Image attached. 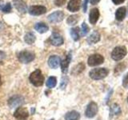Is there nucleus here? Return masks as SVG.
<instances>
[{"label":"nucleus","mask_w":128,"mask_h":120,"mask_svg":"<svg viewBox=\"0 0 128 120\" xmlns=\"http://www.w3.org/2000/svg\"><path fill=\"white\" fill-rule=\"evenodd\" d=\"M30 82L34 86H42L44 83V76L40 69H36L29 76Z\"/></svg>","instance_id":"obj_1"},{"label":"nucleus","mask_w":128,"mask_h":120,"mask_svg":"<svg viewBox=\"0 0 128 120\" xmlns=\"http://www.w3.org/2000/svg\"><path fill=\"white\" fill-rule=\"evenodd\" d=\"M109 74V70L106 68H95L90 71V77L94 80H99L106 78Z\"/></svg>","instance_id":"obj_2"},{"label":"nucleus","mask_w":128,"mask_h":120,"mask_svg":"<svg viewBox=\"0 0 128 120\" xmlns=\"http://www.w3.org/2000/svg\"><path fill=\"white\" fill-rule=\"evenodd\" d=\"M35 58V54L29 50H22L18 54V61L22 63L27 64L32 62Z\"/></svg>","instance_id":"obj_3"},{"label":"nucleus","mask_w":128,"mask_h":120,"mask_svg":"<svg viewBox=\"0 0 128 120\" xmlns=\"http://www.w3.org/2000/svg\"><path fill=\"white\" fill-rule=\"evenodd\" d=\"M127 53L126 48L125 46H117L112 50L111 53V58H113L114 61H119V60L122 59L126 56Z\"/></svg>","instance_id":"obj_4"},{"label":"nucleus","mask_w":128,"mask_h":120,"mask_svg":"<svg viewBox=\"0 0 128 120\" xmlns=\"http://www.w3.org/2000/svg\"><path fill=\"white\" fill-rule=\"evenodd\" d=\"M24 102V98L23 96L19 94H15L11 96V97L8 99V106L10 108H15L18 107L23 104Z\"/></svg>","instance_id":"obj_5"},{"label":"nucleus","mask_w":128,"mask_h":120,"mask_svg":"<svg viewBox=\"0 0 128 120\" xmlns=\"http://www.w3.org/2000/svg\"><path fill=\"white\" fill-rule=\"evenodd\" d=\"M104 62L103 56L99 54H94L89 56L87 60V63L90 66H95L102 64Z\"/></svg>","instance_id":"obj_6"},{"label":"nucleus","mask_w":128,"mask_h":120,"mask_svg":"<svg viewBox=\"0 0 128 120\" xmlns=\"http://www.w3.org/2000/svg\"><path fill=\"white\" fill-rule=\"evenodd\" d=\"M14 117L18 120H26L29 117V111L26 107L18 106L14 111Z\"/></svg>","instance_id":"obj_7"},{"label":"nucleus","mask_w":128,"mask_h":120,"mask_svg":"<svg viewBox=\"0 0 128 120\" xmlns=\"http://www.w3.org/2000/svg\"><path fill=\"white\" fill-rule=\"evenodd\" d=\"M98 113V105L94 102H90L86 106V109L85 111L86 117L91 118H94Z\"/></svg>","instance_id":"obj_8"},{"label":"nucleus","mask_w":128,"mask_h":120,"mask_svg":"<svg viewBox=\"0 0 128 120\" xmlns=\"http://www.w3.org/2000/svg\"><path fill=\"white\" fill-rule=\"evenodd\" d=\"M28 12L29 14L34 16H38L45 14L46 12V8L44 6L41 5H34V6H30L28 8Z\"/></svg>","instance_id":"obj_9"},{"label":"nucleus","mask_w":128,"mask_h":120,"mask_svg":"<svg viewBox=\"0 0 128 120\" xmlns=\"http://www.w3.org/2000/svg\"><path fill=\"white\" fill-rule=\"evenodd\" d=\"M48 20L52 23H57L62 21L64 18V13L62 10H57L48 15Z\"/></svg>","instance_id":"obj_10"},{"label":"nucleus","mask_w":128,"mask_h":120,"mask_svg":"<svg viewBox=\"0 0 128 120\" xmlns=\"http://www.w3.org/2000/svg\"><path fill=\"white\" fill-rule=\"evenodd\" d=\"M50 41L53 46H59L63 44V38L62 37L61 34H59L58 33H56V32H54L50 36Z\"/></svg>","instance_id":"obj_11"},{"label":"nucleus","mask_w":128,"mask_h":120,"mask_svg":"<svg viewBox=\"0 0 128 120\" xmlns=\"http://www.w3.org/2000/svg\"><path fill=\"white\" fill-rule=\"evenodd\" d=\"M82 0H70L67 5V9L70 12L78 11L81 7Z\"/></svg>","instance_id":"obj_12"},{"label":"nucleus","mask_w":128,"mask_h":120,"mask_svg":"<svg viewBox=\"0 0 128 120\" xmlns=\"http://www.w3.org/2000/svg\"><path fill=\"white\" fill-rule=\"evenodd\" d=\"M61 62V58L58 55H51L48 59V65L51 69H57Z\"/></svg>","instance_id":"obj_13"},{"label":"nucleus","mask_w":128,"mask_h":120,"mask_svg":"<svg viewBox=\"0 0 128 120\" xmlns=\"http://www.w3.org/2000/svg\"><path fill=\"white\" fill-rule=\"evenodd\" d=\"M70 60H71V53L70 52V53L66 55V57L63 60H62L61 62H60V64H61V70H62V72L63 74L67 73L68 67H69Z\"/></svg>","instance_id":"obj_14"},{"label":"nucleus","mask_w":128,"mask_h":120,"mask_svg":"<svg viewBox=\"0 0 128 120\" xmlns=\"http://www.w3.org/2000/svg\"><path fill=\"white\" fill-rule=\"evenodd\" d=\"M99 18V10L98 8H93L91 9L90 11V14H89V21L91 24H94L98 22Z\"/></svg>","instance_id":"obj_15"},{"label":"nucleus","mask_w":128,"mask_h":120,"mask_svg":"<svg viewBox=\"0 0 128 120\" xmlns=\"http://www.w3.org/2000/svg\"><path fill=\"white\" fill-rule=\"evenodd\" d=\"M65 120H79L80 114L76 110H71L67 112L64 117Z\"/></svg>","instance_id":"obj_16"},{"label":"nucleus","mask_w":128,"mask_h":120,"mask_svg":"<svg viewBox=\"0 0 128 120\" xmlns=\"http://www.w3.org/2000/svg\"><path fill=\"white\" fill-rule=\"evenodd\" d=\"M34 29L37 30L38 33L43 34L49 30V26L44 22H38L34 25Z\"/></svg>","instance_id":"obj_17"},{"label":"nucleus","mask_w":128,"mask_h":120,"mask_svg":"<svg viewBox=\"0 0 128 120\" xmlns=\"http://www.w3.org/2000/svg\"><path fill=\"white\" fill-rule=\"evenodd\" d=\"M99 40H100V34H98V32L94 31L93 33L87 38L86 41H87L88 44L91 45V44H94L96 42H98Z\"/></svg>","instance_id":"obj_18"},{"label":"nucleus","mask_w":128,"mask_h":120,"mask_svg":"<svg viewBox=\"0 0 128 120\" xmlns=\"http://www.w3.org/2000/svg\"><path fill=\"white\" fill-rule=\"evenodd\" d=\"M126 14V7H124V6L119 7L115 12V18L118 21H122L124 18H125Z\"/></svg>","instance_id":"obj_19"},{"label":"nucleus","mask_w":128,"mask_h":120,"mask_svg":"<svg viewBox=\"0 0 128 120\" xmlns=\"http://www.w3.org/2000/svg\"><path fill=\"white\" fill-rule=\"evenodd\" d=\"M84 69H85V65H84V63L80 62L78 64V65H76L75 66L73 67V69L71 70V74L72 75H78L84 70Z\"/></svg>","instance_id":"obj_20"},{"label":"nucleus","mask_w":128,"mask_h":120,"mask_svg":"<svg viewBox=\"0 0 128 120\" xmlns=\"http://www.w3.org/2000/svg\"><path fill=\"white\" fill-rule=\"evenodd\" d=\"M35 39H36L35 35L33 33H31V32L26 33L25 34V36H24V41H25L26 43L29 44V45L33 44L35 42Z\"/></svg>","instance_id":"obj_21"},{"label":"nucleus","mask_w":128,"mask_h":120,"mask_svg":"<svg viewBox=\"0 0 128 120\" xmlns=\"http://www.w3.org/2000/svg\"><path fill=\"white\" fill-rule=\"evenodd\" d=\"M14 4H15V7L18 11L22 12V13H24L26 10V6L25 2H23V1L22 0H17V2L14 1Z\"/></svg>","instance_id":"obj_22"},{"label":"nucleus","mask_w":128,"mask_h":120,"mask_svg":"<svg viewBox=\"0 0 128 120\" xmlns=\"http://www.w3.org/2000/svg\"><path fill=\"white\" fill-rule=\"evenodd\" d=\"M121 108L118 105V104L114 103L113 105L110 106V117H112L113 115H118L119 114H121Z\"/></svg>","instance_id":"obj_23"},{"label":"nucleus","mask_w":128,"mask_h":120,"mask_svg":"<svg viewBox=\"0 0 128 120\" xmlns=\"http://www.w3.org/2000/svg\"><path fill=\"white\" fill-rule=\"evenodd\" d=\"M79 27H74V28H72V29L70 30V36L72 37V38H73L74 41H78V40L80 38V35H79Z\"/></svg>","instance_id":"obj_24"},{"label":"nucleus","mask_w":128,"mask_h":120,"mask_svg":"<svg viewBox=\"0 0 128 120\" xmlns=\"http://www.w3.org/2000/svg\"><path fill=\"white\" fill-rule=\"evenodd\" d=\"M78 18H79V16H78V14L70 15V16H69V17L67 18L66 22H67L68 25H70V26H74V25H75V24L78 22Z\"/></svg>","instance_id":"obj_25"},{"label":"nucleus","mask_w":128,"mask_h":120,"mask_svg":"<svg viewBox=\"0 0 128 120\" xmlns=\"http://www.w3.org/2000/svg\"><path fill=\"white\" fill-rule=\"evenodd\" d=\"M56 84H57V78L54 76H50V77L48 78L46 82V85L48 88H54L55 87Z\"/></svg>","instance_id":"obj_26"},{"label":"nucleus","mask_w":128,"mask_h":120,"mask_svg":"<svg viewBox=\"0 0 128 120\" xmlns=\"http://www.w3.org/2000/svg\"><path fill=\"white\" fill-rule=\"evenodd\" d=\"M90 28L87 26V24L86 22H82V29H81V35L85 36L87 34V33L89 32Z\"/></svg>","instance_id":"obj_27"},{"label":"nucleus","mask_w":128,"mask_h":120,"mask_svg":"<svg viewBox=\"0 0 128 120\" xmlns=\"http://www.w3.org/2000/svg\"><path fill=\"white\" fill-rule=\"evenodd\" d=\"M68 81H69L68 78L66 77V76H63V77L62 78V79H61V83H60V86H59L60 89H62V90L65 89L66 85L68 84Z\"/></svg>","instance_id":"obj_28"},{"label":"nucleus","mask_w":128,"mask_h":120,"mask_svg":"<svg viewBox=\"0 0 128 120\" xmlns=\"http://www.w3.org/2000/svg\"><path fill=\"white\" fill-rule=\"evenodd\" d=\"M2 10L4 12V13H9V12H10V10H11V4L10 2L6 3V5L2 8Z\"/></svg>","instance_id":"obj_29"},{"label":"nucleus","mask_w":128,"mask_h":120,"mask_svg":"<svg viewBox=\"0 0 128 120\" xmlns=\"http://www.w3.org/2000/svg\"><path fill=\"white\" fill-rule=\"evenodd\" d=\"M122 86L123 87L128 89V73L124 76V78L122 79Z\"/></svg>","instance_id":"obj_30"},{"label":"nucleus","mask_w":128,"mask_h":120,"mask_svg":"<svg viewBox=\"0 0 128 120\" xmlns=\"http://www.w3.org/2000/svg\"><path fill=\"white\" fill-rule=\"evenodd\" d=\"M66 0H54V4L57 6H62L66 3Z\"/></svg>","instance_id":"obj_31"},{"label":"nucleus","mask_w":128,"mask_h":120,"mask_svg":"<svg viewBox=\"0 0 128 120\" xmlns=\"http://www.w3.org/2000/svg\"><path fill=\"white\" fill-rule=\"evenodd\" d=\"M6 58V54L4 51L0 50V62H2V61Z\"/></svg>","instance_id":"obj_32"},{"label":"nucleus","mask_w":128,"mask_h":120,"mask_svg":"<svg viewBox=\"0 0 128 120\" xmlns=\"http://www.w3.org/2000/svg\"><path fill=\"white\" fill-rule=\"evenodd\" d=\"M88 1H89V0H85V1H84V3H83V12H84V13H86V12Z\"/></svg>","instance_id":"obj_33"},{"label":"nucleus","mask_w":128,"mask_h":120,"mask_svg":"<svg viewBox=\"0 0 128 120\" xmlns=\"http://www.w3.org/2000/svg\"><path fill=\"white\" fill-rule=\"evenodd\" d=\"M124 1H125V0H112V2H113L115 5H119V4L124 2Z\"/></svg>","instance_id":"obj_34"},{"label":"nucleus","mask_w":128,"mask_h":120,"mask_svg":"<svg viewBox=\"0 0 128 120\" xmlns=\"http://www.w3.org/2000/svg\"><path fill=\"white\" fill-rule=\"evenodd\" d=\"M100 0H90V3L92 5H95V4H97Z\"/></svg>","instance_id":"obj_35"},{"label":"nucleus","mask_w":128,"mask_h":120,"mask_svg":"<svg viewBox=\"0 0 128 120\" xmlns=\"http://www.w3.org/2000/svg\"><path fill=\"white\" fill-rule=\"evenodd\" d=\"M2 78H1V76H0V86H2Z\"/></svg>","instance_id":"obj_36"},{"label":"nucleus","mask_w":128,"mask_h":120,"mask_svg":"<svg viewBox=\"0 0 128 120\" xmlns=\"http://www.w3.org/2000/svg\"><path fill=\"white\" fill-rule=\"evenodd\" d=\"M50 120H54V118H51Z\"/></svg>","instance_id":"obj_37"},{"label":"nucleus","mask_w":128,"mask_h":120,"mask_svg":"<svg viewBox=\"0 0 128 120\" xmlns=\"http://www.w3.org/2000/svg\"><path fill=\"white\" fill-rule=\"evenodd\" d=\"M127 102H128V96H127Z\"/></svg>","instance_id":"obj_38"}]
</instances>
